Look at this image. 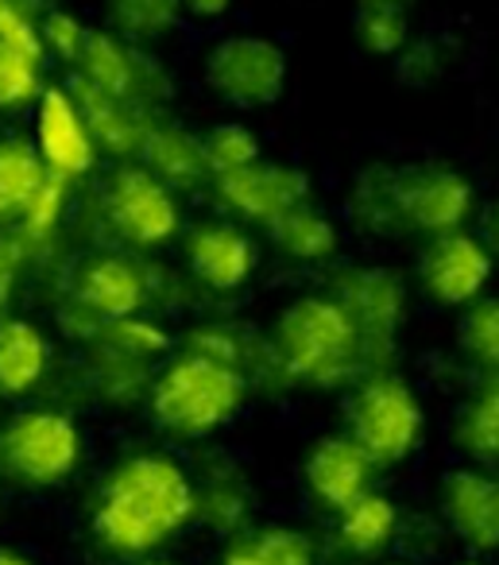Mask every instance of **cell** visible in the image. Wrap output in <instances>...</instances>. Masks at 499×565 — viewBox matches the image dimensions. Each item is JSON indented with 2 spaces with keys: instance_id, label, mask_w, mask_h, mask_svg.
Listing matches in <instances>:
<instances>
[{
  "instance_id": "obj_1",
  "label": "cell",
  "mask_w": 499,
  "mask_h": 565,
  "mask_svg": "<svg viewBox=\"0 0 499 565\" xmlns=\"http://www.w3.org/2000/svg\"><path fill=\"white\" fill-rule=\"evenodd\" d=\"M194 519V480L167 454H132L105 472L89 526L113 557H144Z\"/></svg>"
},
{
  "instance_id": "obj_2",
  "label": "cell",
  "mask_w": 499,
  "mask_h": 565,
  "mask_svg": "<svg viewBox=\"0 0 499 565\" xmlns=\"http://www.w3.org/2000/svg\"><path fill=\"white\" fill-rule=\"evenodd\" d=\"M248 376L202 353H182L151 376L148 407L159 430L174 438H205L236 418L248 399Z\"/></svg>"
},
{
  "instance_id": "obj_3",
  "label": "cell",
  "mask_w": 499,
  "mask_h": 565,
  "mask_svg": "<svg viewBox=\"0 0 499 565\" xmlns=\"http://www.w3.org/2000/svg\"><path fill=\"white\" fill-rule=\"evenodd\" d=\"M272 356L287 380L314 387L341 384L364 364L357 326L333 295H302L290 302L275 318Z\"/></svg>"
},
{
  "instance_id": "obj_4",
  "label": "cell",
  "mask_w": 499,
  "mask_h": 565,
  "mask_svg": "<svg viewBox=\"0 0 499 565\" xmlns=\"http://www.w3.org/2000/svg\"><path fill=\"white\" fill-rule=\"evenodd\" d=\"M86 454V438L71 411L28 407L0 430V469L28 488H59Z\"/></svg>"
},
{
  "instance_id": "obj_5",
  "label": "cell",
  "mask_w": 499,
  "mask_h": 565,
  "mask_svg": "<svg viewBox=\"0 0 499 565\" xmlns=\"http://www.w3.org/2000/svg\"><path fill=\"white\" fill-rule=\"evenodd\" d=\"M349 438L372 465H399L422 438V403L411 384L387 372H372L349 399Z\"/></svg>"
},
{
  "instance_id": "obj_6",
  "label": "cell",
  "mask_w": 499,
  "mask_h": 565,
  "mask_svg": "<svg viewBox=\"0 0 499 565\" xmlns=\"http://www.w3.org/2000/svg\"><path fill=\"white\" fill-rule=\"evenodd\" d=\"M205 86L233 109H267L287 89V51L264 35H225L205 51Z\"/></svg>"
},
{
  "instance_id": "obj_7",
  "label": "cell",
  "mask_w": 499,
  "mask_h": 565,
  "mask_svg": "<svg viewBox=\"0 0 499 565\" xmlns=\"http://www.w3.org/2000/svg\"><path fill=\"white\" fill-rule=\"evenodd\" d=\"M102 217L132 248H159L179 233V202L148 167H117L102 190Z\"/></svg>"
},
{
  "instance_id": "obj_8",
  "label": "cell",
  "mask_w": 499,
  "mask_h": 565,
  "mask_svg": "<svg viewBox=\"0 0 499 565\" xmlns=\"http://www.w3.org/2000/svg\"><path fill=\"white\" fill-rule=\"evenodd\" d=\"M337 302L352 318L360 333V356L364 364L387 361L395 353L399 326H403V282L387 267H349L337 275Z\"/></svg>"
},
{
  "instance_id": "obj_9",
  "label": "cell",
  "mask_w": 499,
  "mask_h": 565,
  "mask_svg": "<svg viewBox=\"0 0 499 565\" xmlns=\"http://www.w3.org/2000/svg\"><path fill=\"white\" fill-rule=\"evenodd\" d=\"M74 74H82L94 86L109 89L128 102H140L156 109L159 102L171 97V74L163 63L148 55L136 43L120 40L117 32H89L74 58Z\"/></svg>"
},
{
  "instance_id": "obj_10",
  "label": "cell",
  "mask_w": 499,
  "mask_h": 565,
  "mask_svg": "<svg viewBox=\"0 0 499 565\" xmlns=\"http://www.w3.org/2000/svg\"><path fill=\"white\" fill-rule=\"evenodd\" d=\"M395 210L399 225L426 236H442L468 221V213H473V186L453 167H406V171H395Z\"/></svg>"
},
{
  "instance_id": "obj_11",
  "label": "cell",
  "mask_w": 499,
  "mask_h": 565,
  "mask_svg": "<svg viewBox=\"0 0 499 565\" xmlns=\"http://www.w3.org/2000/svg\"><path fill=\"white\" fill-rule=\"evenodd\" d=\"M213 190H217V202L225 210H233L241 221H252V225H264V228L279 213H287L290 205L310 202V179H306V171H298L290 163H267L264 156L236 167V171L213 174Z\"/></svg>"
},
{
  "instance_id": "obj_12",
  "label": "cell",
  "mask_w": 499,
  "mask_h": 565,
  "mask_svg": "<svg viewBox=\"0 0 499 565\" xmlns=\"http://www.w3.org/2000/svg\"><path fill=\"white\" fill-rule=\"evenodd\" d=\"M71 302L102 326L140 315L151 302V267L117 252L89 256L71 279Z\"/></svg>"
},
{
  "instance_id": "obj_13",
  "label": "cell",
  "mask_w": 499,
  "mask_h": 565,
  "mask_svg": "<svg viewBox=\"0 0 499 565\" xmlns=\"http://www.w3.org/2000/svg\"><path fill=\"white\" fill-rule=\"evenodd\" d=\"M35 151H40L47 174H59L66 182H78L94 171L97 143L82 120L74 97L66 86H43L35 97Z\"/></svg>"
},
{
  "instance_id": "obj_14",
  "label": "cell",
  "mask_w": 499,
  "mask_h": 565,
  "mask_svg": "<svg viewBox=\"0 0 499 565\" xmlns=\"http://www.w3.org/2000/svg\"><path fill=\"white\" fill-rule=\"evenodd\" d=\"M491 267H496V256L488 252V244L453 228L426 244L418 271L429 299L442 307H465V302L480 299L491 279Z\"/></svg>"
},
{
  "instance_id": "obj_15",
  "label": "cell",
  "mask_w": 499,
  "mask_h": 565,
  "mask_svg": "<svg viewBox=\"0 0 499 565\" xmlns=\"http://www.w3.org/2000/svg\"><path fill=\"white\" fill-rule=\"evenodd\" d=\"M259 264V248L233 221H205L187 233V267L202 287L217 295L241 291Z\"/></svg>"
},
{
  "instance_id": "obj_16",
  "label": "cell",
  "mask_w": 499,
  "mask_h": 565,
  "mask_svg": "<svg viewBox=\"0 0 499 565\" xmlns=\"http://www.w3.org/2000/svg\"><path fill=\"white\" fill-rule=\"evenodd\" d=\"M66 94H71L74 105H78V113H82V120H86L89 136H94L97 151H109V156H117V159L140 156L144 136H148V128L156 125V109L109 94V89L86 82L82 74H71Z\"/></svg>"
},
{
  "instance_id": "obj_17",
  "label": "cell",
  "mask_w": 499,
  "mask_h": 565,
  "mask_svg": "<svg viewBox=\"0 0 499 565\" xmlns=\"http://www.w3.org/2000/svg\"><path fill=\"white\" fill-rule=\"evenodd\" d=\"M442 515L449 531L473 550H499V477L453 469L442 480Z\"/></svg>"
},
{
  "instance_id": "obj_18",
  "label": "cell",
  "mask_w": 499,
  "mask_h": 565,
  "mask_svg": "<svg viewBox=\"0 0 499 565\" xmlns=\"http://www.w3.org/2000/svg\"><path fill=\"white\" fill-rule=\"evenodd\" d=\"M375 465L368 461V454L349 438V434H333V438H321L310 449L302 465L306 492L329 511H341L357 500L360 492H368V480H372Z\"/></svg>"
},
{
  "instance_id": "obj_19",
  "label": "cell",
  "mask_w": 499,
  "mask_h": 565,
  "mask_svg": "<svg viewBox=\"0 0 499 565\" xmlns=\"http://www.w3.org/2000/svg\"><path fill=\"white\" fill-rule=\"evenodd\" d=\"M55 369V345L24 318L0 322V399H24Z\"/></svg>"
},
{
  "instance_id": "obj_20",
  "label": "cell",
  "mask_w": 499,
  "mask_h": 565,
  "mask_svg": "<svg viewBox=\"0 0 499 565\" xmlns=\"http://www.w3.org/2000/svg\"><path fill=\"white\" fill-rule=\"evenodd\" d=\"M140 167H148L159 182H167L171 190H190L198 182L210 179V167H205L202 136L187 132L182 125L171 120H156L144 136L140 148Z\"/></svg>"
},
{
  "instance_id": "obj_21",
  "label": "cell",
  "mask_w": 499,
  "mask_h": 565,
  "mask_svg": "<svg viewBox=\"0 0 499 565\" xmlns=\"http://www.w3.org/2000/svg\"><path fill=\"white\" fill-rule=\"evenodd\" d=\"M248 508H252V488L244 480V472L229 457H210L198 469L194 480V519H202L213 531L229 534L248 519Z\"/></svg>"
},
{
  "instance_id": "obj_22",
  "label": "cell",
  "mask_w": 499,
  "mask_h": 565,
  "mask_svg": "<svg viewBox=\"0 0 499 565\" xmlns=\"http://www.w3.org/2000/svg\"><path fill=\"white\" fill-rule=\"evenodd\" d=\"M151 376H156V364L144 361V356H136V353H128V349H120L117 341L102 338V333L89 341L86 384L97 392V399L128 403L140 392H148Z\"/></svg>"
},
{
  "instance_id": "obj_23",
  "label": "cell",
  "mask_w": 499,
  "mask_h": 565,
  "mask_svg": "<svg viewBox=\"0 0 499 565\" xmlns=\"http://www.w3.org/2000/svg\"><path fill=\"white\" fill-rule=\"evenodd\" d=\"M399 531V508L383 492H360L349 508L337 511V550L352 557H375L391 546Z\"/></svg>"
},
{
  "instance_id": "obj_24",
  "label": "cell",
  "mask_w": 499,
  "mask_h": 565,
  "mask_svg": "<svg viewBox=\"0 0 499 565\" xmlns=\"http://www.w3.org/2000/svg\"><path fill=\"white\" fill-rule=\"evenodd\" d=\"M272 244L295 264H321V259H333L341 248V236H337L333 217H326L321 210H314L310 202L290 205L287 213L267 225Z\"/></svg>"
},
{
  "instance_id": "obj_25",
  "label": "cell",
  "mask_w": 499,
  "mask_h": 565,
  "mask_svg": "<svg viewBox=\"0 0 499 565\" xmlns=\"http://www.w3.org/2000/svg\"><path fill=\"white\" fill-rule=\"evenodd\" d=\"M47 167L24 136H0V225H17L32 198L40 194Z\"/></svg>"
},
{
  "instance_id": "obj_26",
  "label": "cell",
  "mask_w": 499,
  "mask_h": 565,
  "mask_svg": "<svg viewBox=\"0 0 499 565\" xmlns=\"http://www.w3.org/2000/svg\"><path fill=\"white\" fill-rule=\"evenodd\" d=\"M221 565H318L314 542L295 526H259L225 550Z\"/></svg>"
},
{
  "instance_id": "obj_27",
  "label": "cell",
  "mask_w": 499,
  "mask_h": 565,
  "mask_svg": "<svg viewBox=\"0 0 499 565\" xmlns=\"http://www.w3.org/2000/svg\"><path fill=\"white\" fill-rule=\"evenodd\" d=\"M105 17L120 40L144 47V43L167 40L179 28L182 0H105Z\"/></svg>"
},
{
  "instance_id": "obj_28",
  "label": "cell",
  "mask_w": 499,
  "mask_h": 565,
  "mask_svg": "<svg viewBox=\"0 0 499 565\" xmlns=\"http://www.w3.org/2000/svg\"><path fill=\"white\" fill-rule=\"evenodd\" d=\"M66 210H71V182L59 179V174H47L43 186H40V194L32 198V205L24 210V217L17 221V241L24 244L28 259H32L35 252H47L51 244H55Z\"/></svg>"
},
{
  "instance_id": "obj_29",
  "label": "cell",
  "mask_w": 499,
  "mask_h": 565,
  "mask_svg": "<svg viewBox=\"0 0 499 565\" xmlns=\"http://www.w3.org/2000/svg\"><path fill=\"white\" fill-rule=\"evenodd\" d=\"M411 0H357V40L372 55H399L411 35Z\"/></svg>"
},
{
  "instance_id": "obj_30",
  "label": "cell",
  "mask_w": 499,
  "mask_h": 565,
  "mask_svg": "<svg viewBox=\"0 0 499 565\" xmlns=\"http://www.w3.org/2000/svg\"><path fill=\"white\" fill-rule=\"evenodd\" d=\"M457 441L476 461L499 465V376L460 411Z\"/></svg>"
},
{
  "instance_id": "obj_31",
  "label": "cell",
  "mask_w": 499,
  "mask_h": 565,
  "mask_svg": "<svg viewBox=\"0 0 499 565\" xmlns=\"http://www.w3.org/2000/svg\"><path fill=\"white\" fill-rule=\"evenodd\" d=\"M352 213L368 233H387L399 228V210H395V171L387 167H372L360 179L357 194H352Z\"/></svg>"
},
{
  "instance_id": "obj_32",
  "label": "cell",
  "mask_w": 499,
  "mask_h": 565,
  "mask_svg": "<svg viewBox=\"0 0 499 565\" xmlns=\"http://www.w3.org/2000/svg\"><path fill=\"white\" fill-rule=\"evenodd\" d=\"M202 151H205V167L213 174L236 171V167L259 159V136L252 132L241 120H225V125H213L210 132L202 136Z\"/></svg>"
},
{
  "instance_id": "obj_33",
  "label": "cell",
  "mask_w": 499,
  "mask_h": 565,
  "mask_svg": "<svg viewBox=\"0 0 499 565\" xmlns=\"http://www.w3.org/2000/svg\"><path fill=\"white\" fill-rule=\"evenodd\" d=\"M40 94H43L40 58L24 55V51L9 47V43H0V113L35 105Z\"/></svg>"
},
{
  "instance_id": "obj_34",
  "label": "cell",
  "mask_w": 499,
  "mask_h": 565,
  "mask_svg": "<svg viewBox=\"0 0 499 565\" xmlns=\"http://www.w3.org/2000/svg\"><path fill=\"white\" fill-rule=\"evenodd\" d=\"M97 333L109 338V341H117L120 349H128V353L144 356V361H151V364L163 361L167 349H171V338H167L163 326L148 322V318H140V315L120 318V322H105Z\"/></svg>"
},
{
  "instance_id": "obj_35",
  "label": "cell",
  "mask_w": 499,
  "mask_h": 565,
  "mask_svg": "<svg viewBox=\"0 0 499 565\" xmlns=\"http://www.w3.org/2000/svg\"><path fill=\"white\" fill-rule=\"evenodd\" d=\"M460 345L473 361L499 372V302H480L468 310L465 326H460Z\"/></svg>"
},
{
  "instance_id": "obj_36",
  "label": "cell",
  "mask_w": 499,
  "mask_h": 565,
  "mask_svg": "<svg viewBox=\"0 0 499 565\" xmlns=\"http://www.w3.org/2000/svg\"><path fill=\"white\" fill-rule=\"evenodd\" d=\"M86 35H89V28L82 24L74 12H66V9H47V12H43V20H40L43 55L51 51V55H59L63 63L74 66V58H78Z\"/></svg>"
},
{
  "instance_id": "obj_37",
  "label": "cell",
  "mask_w": 499,
  "mask_h": 565,
  "mask_svg": "<svg viewBox=\"0 0 499 565\" xmlns=\"http://www.w3.org/2000/svg\"><path fill=\"white\" fill-rule=\"evenodd\" d=\"M0 43L24 51V55L40 58L43 63V40H40V24H35L32 12H24L17 0H0Z\"/></svg>"
},
{
  "instance_id": "obj_38",
  "label": "cell",
  "mask_w": 499,
  "mask_h": 565,
  "mask_svg": "<svg viewBox=\"0 0 499 565\" xmlns=\"http://www.w3.org/2000/svg\"><path fill=\"white\" fill-rule=\"evenodd\" d=\"M24 267H28V252L24 244L17 241V233H0V310L9 307L12 295H17L20 279H24Z\"/></svg>"
},
{
  "instance_id": "obj_39",
  "label": "cell",
  "mask_w": 499,
  "mask_h": 565,
  "mask_svg": "<svg viewBox=\"0 0 499 565\" xmlns=\"http://www.w3.org/2000/svg\"><path fill=\"white\" fill-rule=\"evenodd\" d=\"M437 74H442V63H437V47L429 40L399 51V78H406L411 86H426Z\"/></svg>"
},
{
  "instance_id": "obj_40",
  "label": "cell",
  "mask_w": 499,
  "mask_h": 565,
  "mask_svg": "<svg viewBox=\"0 0 499 565\" xmlns=\"http://www.w3.org/2000/svg\"><path fill=\"white\" fill-rule=\"evenodd\" d=\"M233 9V0H182V12H190L194 20H221Z\"/></svg>"
},
{
  "instance_id": "obj_41",
  "label": "cell",
  "mask_w": 499,
  "mask_h": 565,
  "mask_svg": "<svg viewBox=\"0 0 499 565\" xmlns=\"http://www.w3.org/2000/svg\"><path fill=\"white\" fill-rule=\"evenodd\" d=\"M0 565H32L24 554H17V550H4L0 546Z\"/></svg>"
},
{
  "instance_id": "obj_42",
  "label": "cell",
  "mask_w": 499,
  "mask_h": 565,
  "mask_svg": "<svg viewBox=\"0 0 499 565\" xmlns=\"http://www.w3.org/2000/svg\"><path fill=\"white\" fill-rule=\"evenodd\" d=\"M17 4H20L24 12H40V9H47L51 0H17Z\"/></svg>"
},
{
  "instance_id": "obj_43",
  "label": "cell",
  "mask_w": 499,
  "mask_h": 565,
  "mask_svg": "<svg viewBox=\"0 0 499 565\" xmlns=\"http://www.w3.org/2000/svg\"><path fill=\"white\" fill-rule=\"evenodd\" d=\"M148 565H171V562H148Z\"/></svg>"
},
{
  "instance_id": "obj_44",
  "label": "cell",
  "mask_w": 499,
  "mask_h": 565,
  "mask_svg": "<svg viewBox=\"0 0 499 565\" xmlns=\"http://www.w3.org/2000/svg\"><path fill=\"white\" fill-rule=\"evenodd\" d=\"M465 565H484V562H465Z\"/></svg>"
},
{
  "instance_id": "obj_45",
  "label": "cell",
  "mask_w": 499,
  "mask_h": 565,
  "mask_svg": "<svg viewBox=\"0 0 499 565\" xmlns=\"http://www.w3.org/2000/svg\"><path fill=\"white\" fill-rule=\"evenodd\" d=\"M496 221H499V205H496Z\"/></svg>"
}]
</instances>
